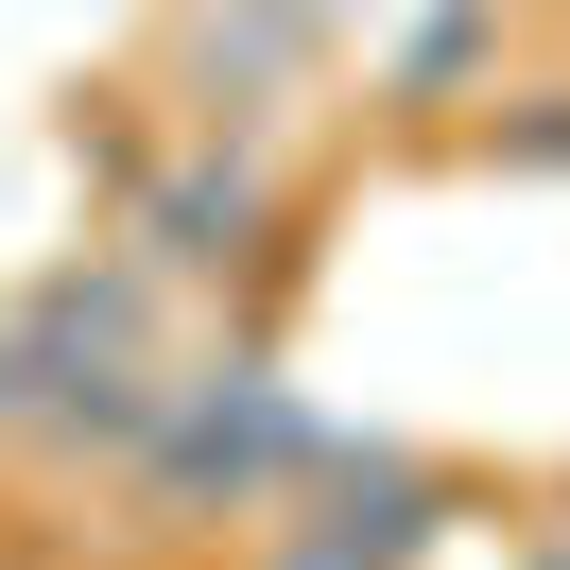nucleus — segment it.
I'll return each mask as SVG.
<instances>
[{"label": "nucleus", "instance_id": "nucleus-1", "mask_svg": "<svg viewBox=\"0 0 570 570\" xmlns=\"http://www.w3.org/2000/svg\"><path fill=\"white\" fill-rule=\"evenodd\" d=\"M312 450H328V415L277 381V328H225L208 363H174L139 466H121V519L139 535H259Z\"/></svg>", "mask_w": 570, "mask_h": 570}, {"label": "nucleus", "instance_id": "nucleus-2", "mask_svg": "<svg viewBox=\"0 0 570 570\" xmlns=\"http://www.w3.org/2000/svg\"><path fill=\"white\" fill-rule=\"evenodd\" d=\"M121 243H139V277H156V294H208L225 328H277L294 259H312V208H294V156H277V139L190 121V139L156 156L139 190H121Z\"/></svg>", "mask_w": 570, "mask_h": 570}, {"label": "nucleus", "instance_id": "nucleus-3", "mask_svg": "<svg viewBox=\"0 0 570 570\" xmlns=\"http://www.w3.org/2000/svg\"><path fill=\"white\" fill-rule=\"evenodd\" d=\"M328 18L312 0H174L156 18V105H190V121H225V139H294V105L328 87Z\"/></svg>", "mask_w": 570, "mask_h": 570}, {"label": "nucleus", "instance_id": "nucleus-4", "mask_svg": "<svg viewBox=\"0 0 570 570\" xmlns=\"http://www.w3.org/2000/svg\"><path fill=\"white\" fill-rule=\"evenodd\" d=\"M294 535H328V553H363V570H432L466 535V484L432 450H397V432H346L328 415V450L294 466V501H277Z\"/></svg>", "mask_w": 570, "mask_h": 570}, {"label": "nucleus", "instance_id": "nucleus-5", "mask_svg": "<svg viewBox=\"0 0 570 570\" xmlns=\"http://www.w3.org/2000/svg\"><path fill=\"white\" fill-rule=\"evenodd\" d=\"M0 312H18V346H36V381H52V363H121V346H156V328H174V294H156L139 243L105 225V243H70L52 277H18Z\"/></svg>", "mask_w": 570, "mask_h": 570}, {"label": "nucleus", "instance_id": "nucleus-6", "mask_svg": "<svg viewBox=\"0 0 570 570\" xmlns=\"http://www.w3.org/2000/svg\"><path fill=\"white\" fill-rule=\"evenodd\" d=\"M156 397H174V363H156V346H121V363H52L18 450H36V466H139Z\"/></svg>", "mask_w": 570, "mask_h": 570}, {"label": "nucleus", "instance_id": "nucleus-7", "mask_svg": "<svg viewBox=\"0 0 570 570\" xmlns=\"http://www.w3.org/2000/svg\"><path fill=\"white\" fill-rule=\"evenodd\" d=\"M466 87H501V0H415L397 52H381V105L432 121V105H466Z\"/></svg>", "mask_w": 570, "mask_h": 570}, {"label": "nucleus", "instance_id": "nucleus-8", "mask_svg": "<svg viewBox=\"0 0 570 570\" xmlns=\"http://www.w3.org/2000/svg\"><path fill=\"white\" fill-rule=\"evenodd\" d=\"M156 156H174V139H156V87H87V105H70V174H87L105 225H121V190H139Z\"/></svg>", "mask_w": 570, "mask_h": 570}, {"label": "nucleus", "instance_id": "nucleus-9", "mask_svg": "<svg viewBox=\"0 0 570 570\" xmlns=\"http://www.w3.org/2000/svg\"><path fill=\"white\" fill-rule=\"evenodd\" d=\"M484 174H570V70L553 87H484Z\"/></svg>", "mask_w": 570, "mask_h": 570}, {"label": "nucleus", "instance_id": "nucleus-10", "mask_svg": "<svg viewBox=\"0 0 570 570\" xmlns=\"http://www.w3.org/2000/svg\"><path fill=\"white\" fill-rule=\"evenodd\" d=\"M243 570H363V553H328V535H294V519H259V535H243Z\"/></svg>", "mask_w": 570, "mask_h": 570}, {"label": "nucleus", "instance_id": "nucleus-11", "mask_svg": "<svg viewBox=\"0 0 570 570\" xmlns=\"http://www.w3.org/2000/svg\"><path fill=\"white\" fill-rule=\"evenodd\" d=\"M36 432V346H18V312H0V450Z\"/></svg>", "mask_w": 570, "mask_h": 570}, {"label": "nucleus", "instance_id": "nucleus-12", "mask_svg": "<svg viewBox=\"0 0 570 570\" xmlns=\"http://www.w3.org/2000/svg\"><path fill=\"white\" fill-rule=\"evenodd\" d=\"M312 18H328V36H346V18H363V0H312Z\"/></svg>", "mask_w": 570, "mask_h": 570}]
</instances>
